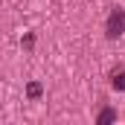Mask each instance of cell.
Returning <instances> with one entry per match:
<instances>
[{
	"label": "cell",
	"mask_w": 125,
	"mask_h": 125,
	"mask_svg": "<svg viewBox=\"0 0 125 125\" xmlns=\"http://www.w3.org/2000/svg\"><path fill=\"white\" fill-rule=\"evenodd\" d=\"M105 35L108 38H119L125 35V9H111V15H108V21H105Z\"/></svg>",
	"instance_id": "1"
},
{
	"label": "cell",
	"mask_w": 125,
	"mask_h": 125,
	"mask_svg": "<svg viewBox=\"0 0 125 125\" xmlns=\"http://www.w3.org/2000/svg\"><path fill=\"white\" fill-rule=\"evenodd\" d=\"M114 119H116V111H114V108H102L99 116H96V122H99V125H108V122H114Z\"/></svg>",
	"instance_id": "4"
},
{
	"label": "cell",
	"mask_w": 125,
	"mask_h": 125,
	"mask_svg": "<svg viewBox=\"0 0 125 125\" xmlns=\"http://www.w3.org/2000/svg\"><path fill=\"white\" fill-rule=\"evenodd\" d=\"M23 47H26V50H32V47H35V35H23Z\"/></svg>",
	"instance_id": "5"
},
{
	"label": "cell",
	"mask_w": 125,
	"mask_h": 125,
	"mask_svg": "<svg viewBox=\"0 0 125 125\" xmlns=\"http://www.w3.org/2000/svg\"><path fill=\"white\" fill-rule=\"evenodd\" d=\"M111 87H114V90H125V70L122 67L111 73Z\"/></svg>",
	"instance_id": "2"
},
{
	"label": "cell",
	"mask_w": 125,
	"mask_h": 125,
	"mask_svg": "<svg viewBox=\"0 0 125 125\" xmlns=\"http://www.w3.org/2000/svg\"><path fill=\"white\" fill-rule=\"evenodd\" d=\"M41 96H44V84H41V82H29V84H26V99L35 102V99H41Z\"/></svg>",
	"instance_id": "3"
}]
</instances>
